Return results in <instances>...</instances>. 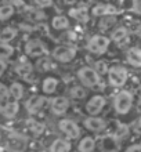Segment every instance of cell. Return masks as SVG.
<instances>
[{
    "label": "cell",
    "instance_id": "cell-1",
    "mask_svg": "<svg viewBox=\"0 0 141 152\" xmlns=\"http://www.w3.org/2000/svg\"><path fill=\"white\" fill-rule=\"evenodd\" d=\"M133 107V94L127 90H121L113 98V108L119 115H126Z\"/></svg>",
    "mask_w": 141,
    "mask_h": 152
},
{
    "label": "cell",
    "instance_id": "cell-2",
    "mask_svg": "<svg viewBox=\"0 0 141 152\" xmlns=\"http://www.w3.org/2000/svg\"><path fill=\"white\" fill-rule=\"evenodd\" d=\"M24 54L28 58H40L47 54V47L40 39H29L24 44Z\"/></svg>",
    "mask_w": 141,
    "mask_h": 152
},
{
    "label": "cell",
    "instance_id": "cell-3",
    "mask_svg": "<svg viewBox=\"0 0 141 152\" xmlns=\"http://www.w3.org/2000/svg\"><path fill=\"white\" fill-rule=\"evenodd\" d=\"M77 79L80 80V83L85 86V87H94L100 83V73L97 72L94 68H89V66H85V68H80L77 71Z\"/></svg>",
    "mask_w": 141,
    "mask_h": 152
},
{
    "label": "cell",
    "instance_id": "cell-4",
    "mask_svg": "<svg viewBox=\"0 0 141 152\" xmlns=\"http://www.w3.org/2000/svg\"><path fill=\"white\" fill-rule=\"evenodd\" d=\"M12 69L17 73V76H20L21 79H28L29 76L32 75L35 66L32 65V62L29 61V58L26 56H21L18 58H15Z\"/></svg>",
    "mask_w": 141,
    "mask_h": 152
},
{
    "label": "cell",
    "instance_id": "cell-5",
    "mask_svg": "<svg viewBox=\"0 0 141 152\" xmlns=\"http://www.w3.org/2000/svg\"><path fill=\"white\" fill-rule=\"evenodd\" d=\"M107 76H108V82L111 86L122 87L127 80V69L123 68V66H119V65H115V66L109 68Z\"/></svg>",
    "mask_w": 141,
    "mask_h": 152
},
{
    "label": "cell",
    "instance_id": "cell-6",
    "mask_svg": "<svg viewBox=\"0 0 141 152\" xmlns=\"http://www.w3.org/2000/svg\"><path fill=\"white\" fill-rule=\"evenodd\" d=\"M20 108H21L20 101L8 98V100L0 102V115H1L3 120H12L18 116Z\"/></svg>",
    "mask_w": 141,
    "mask_h": 152
},
{
    "label": "cell",
    "instance_id": "cell-7",
    "mask_svg": "<svg viewBox=\"0 0 141 152\" xmlns=\"http://www.w3.org/2000/svg\"><path fill=\"white\" fill-rule=\"evenodd\" d=\"M108 47H109V39L107 36H102V35L93 36L87 42V46H86L87 51L93 53V54H98V56L104 54L108 50Z\"/></svg>",
    "mask_w": 141,
    "mask_h": 152
},
{
    "label": "cell",
    "instance_id": "cell-8",
    "mask_svg": "<svg viewBox=\"0 0 141 152\" xmlns=\"http://www.w3.org/2000/svg\"><path fill=\"white\" fill-rule=\"evenodd\" d=\"M76 57V48L72 46H58L53 51V58L58 62H71Z\"/></svg>",
    "mask_w": 141,
    "mask_h": 152
},
{
    "label": "cell",
    "instance_id": "cell-9",
    "mask_svg": "<svg viewBox=\"0 0 141 152\" xmlns=\"http://www.w3.org/2000/svg\"><path fill=\"white\" fill-rule=\"evenodd\" d=\"M58 129L71 140H76L80 137V129L76 124V122L71 119H61L58 122Z\"/></svg>",
    "mask_w": 141,
    "mask_h": 152
},
{
    "label": "cell",
    "instance_id": "cell-10",
    "mask_svg": "<svg viewBox=\"0 0 141 152\" xmlns=\"http://www.w3.org/2000/svg\"><path fill=\"white\" fill-rule=\"evenodd\" d=\"M105 104H107V100H105V97L102 96H94L91 97L87 102H86V113L90 116H97L98 113L104 109Z\"/></svg>",
    "mask_w": 141,
    "mask_h": 152
},
{
    "label": "cell",
    "instance_id": "cell-11",
    "mask_svg": "<svg viewBox=\"0 0 141 152\" xmlns=\"http://www.w3.org/2000/svg\"><path fill=\"white\" fill-rule=\"evenodd\" d=\"M46 101L47 100L43 96H32L24 102V108L28 113L35 115V113L42 111V108L46 105Z\"/></svg>",
    "mask_w": 141,
    "mask_h": 152
},
{
    "label": "cell",
    "instance_id": "cell-12",
    "mask_svg": "<svg viewBox=\"0 0 141 152\" xmlns=\"http://www.w3.org/2000/svg\"><path fill=\"white\" fill-rule=\"evenodd\" d=\"M6 87H7L8 96H10L11 100L20 101L25 97V86L21 82H18V80H12L11 83L8 86H6Z\"/></svg>",
    "mask_w": 141,
    "mask_h": 152
},
{
    "label": "cell",
    "instance_id": "cell-13",
    "mask_svg": "<svg viewBox=\"0 0 141 152\" xmlns=\"http://www.w3.org/2000/svg\"><path fill=\"white\" fill-rule=\"evenodd\" d=\"M83 123H85V127L90 132H102L107 127V122L97 116H89L87 119L83 120Z\"/></svg>",
    "mask_w": 141,
    "mask_h": 152
},
{
    "label": "cell",
    "instance_id": "cell-14",
    "mask_svg": "<svg viewBox=\"0 0 141 152\" xmlns=\"http://www.w3.org/2000/svg\"><path fill=\"white\" fill-rule=\"evenodd\" d=\"M69 108V100L65 97H57L51 101V112L54 115H62L68 111Z\"/></svg>",
    "mask_w": 141,
    "mask_h": 152
},
{
    "label": "cell",
    "instance_id": "cell-15",
    "mask_svg": "<svg viewBox=\"0 0 141 152\" xmlns=\"http://www.w3.org/2000/svg\"><path fill=\"white\" fill-rule=\"evenodd\" d=\"M17 12V8L12 3H0V24H4L10 21Z\"/></svg>",
    "mask_w": 141,
    "mask_h": 152
},
{
    "label": "cell",
    "instance_id": "cell-16",
    "mask_svg": "<svg viewBox=\"0 0 141 152\" xmlns=\"http://www.w3.org/2000/svg\"><path fill=\"white\" fill-rule=\"evenodd\" d=\"M91 14L96 17L115 15V14H118V8L112 4H96L91 10Z\"/></svg>",
    "mask_w": 141,
    "mask_h": 152
},
{
    "label": "cell",
    "instance_id": "cell-17",
    "mask_svg": "<svg viewBox=\"0 0 141 152\" xmlns=\"http://www.w3.org/2000/svg\"><path fill=\"white\" fill-rule=\"evenodd\" d=\"M25 126H26L29 133H32V136L37 137L40 134H43V132H45V124L36 119H28L25 122Z\"/></svg>",
    "mask_w": 141,
    "mask_h": 152
},
{
    "label": "cell",
    "instance_id": "cell-18",
    "mask_svg": "<svg viewBox=\"0 0 141 152\" xmlns=\"http://www.w3.org/2000/svg\"><path fill=\"white\" fill-rule=\"evenodd\" d=\"M126 60L132 66H136V68H140L141 66V50L140 48H130L129 51L126 53Z\"/></svg>",
    "mask_w": 141,
    "mask_h": 152
},
{
    "label": "cell",
    "instance_id": "cell-19",
    "mask_svg": "<svg viewBox=\"0 0 141 152\" xmlns=\"http://www.w3.org/2000/svg\"><path fill=\"white\" fill-rule=\"evenodd\" d=\"M58 79L54 77V76H47L45 80H43V83H42V91L45 93V94H53V93L57 90L58 87Z\"/></svg>",
    "mask_w": 141,
    "mask_h": 152
},
{
    "label": "cell",
    "instance_id": "cell-20",
    "mask_svg": "<svg viewBox=\"0 0 141 152\" xmlns=\"http://www.w3.org/2000/svg\"><path fill=\"white\" fill-rule=\"evenodd\" d=\"M15 54V48L11 46V43H6V42H0V60L7 61L11 60Z\"/></svg>",
    "mask_w": 141,
    "mask_h": 152
},
{
    "label": "cell",
    "instance_id": "cell-21",
    "mask_svg": "<svg viewBox=\"0 0 141 152\" xmlns=\"http://www.w3.org/2000/svg\"><path fill=\"white\" fill-rule=\"evenodd\" d=\"M50 152H71V142L62 138H57L50 145Z\"/></svg>",
    "mask_w": 141,
    "mask_h": 152
},
{
    "label": "cell",
    "instance_id": "cell-22",
    "mask_svg": "<svg viewBox=\"0 0 141 152\" xmlns=\"http://www.w3.org/2000/svg\"><path fill=\"white\" fill-rule=\"evenodd\" d=\"M69 15L75 18L79 22H87L89 21V10L85 7H77V8H71L69 10Z\"/></svg>",
    "mask_w": 141,
    "mask_h": 152
},
{
    "label": "cell",
    "instance_id": "cell-23",
    "mask_svg": "<svg viewBox=\"0 0 141 152\" xmlns=\"http://www.w3.org/2000/svg\"><path fill=\"white\" fill-rule=\"evenodd\" d=\"M94 149H96V141L91 137L82 138L79 145H77V151L79 152H93Z\"/></svg>",
    "mask_w": 141,
    "mask_h": 152
},
{
    "label": "cell",
    "instance_id": "cell-24",
    "mask_svg": "<svg viewBox=\"0 0 141 152\" xmlns=\"http://www.w3.org/2000/svg\"><path fill=\"white\" fill-rule=\"evenodd\" d=\"M51 26L56 31H62L69 26V20L65 15H56L51 20Z\"/></svg>",
    "mask_w": 141,
    "mask_h": 152
},
{
    "label": "cell",
    "instance_id": "cell-25",
    "mask_svg": "<svg viewBox=\"0 0 141 152\" xmlns=\"http://www.w3.org/2000/svg\"><path fill=\"white\" fill-rule=\"evenodd\" d=\"M127 36H129L127 29H126L125 26H121V28H116L111 33V40H113V42H116V43L121 44L122 42L127 40Z\"/></svg>",
    "mask_w": 141,
    "mask_h": 152
},
{
    "label": "cell",
    "instance_id": "cell-26",
    "mask_svg": "<svg viewBox=\"0 0 141 152\" xmlns=\"http://www.w3.org/2000/svg\"><path fill=\"white\" fill-rule=\"evenodd\" d=\"M118 142H116V138L113 136L111 137H105L104 140H102V142H101V145H102V149L107 152H113L115 149H116L118 147Z\"/></svg>",
    "mask_w": 141,
    "mask_h": 152
},
{
    "label": "cell",
    "instance_id": "cell-27",
    "mask_svg": "<svg viewBox=\"0 0 141 152\" xmlns=\"http://www.w3.org/2000/svg\"><path fill=\"white\" fill-rule=\"evenodd\" d=\"M35 68H37L40 72H46V71H48V69L53 68L51 61L48 60L46 56L45 57H40V58H39V61L36 62V65H35Z\"/></svg>",
    "mask_w": 141,
    "mask_h": 152
},
{
    "label": "cell",
    "instance_id": "cell-28",
    "mask_svg": "<svg viewBox=\"0 0 141 152\" xmlns=\"http://www.w3.org/2000/svg\"><path fill=\"white\" fill-rule=\"evenodd\" d=\"M69 94L72 98H76V100H80V98H85L86 94H87V90L82 86H73L71 90H69Z\"/></svg>",
    "mask_w": 141,
    "mask_h": 152
},
{
    "label": "cell",
    "instance_id": "cell-29",
    "mask_svg": "<svg viewBox=\"0 0 141 152\" xmlns=\"http://www.w3.org/2000/svg\"><path fill=\"white\" fill-rule=\"evenodd\" d=\"M26 17H28L29 21H39L42 18H45V14L42 11H39V10H29L26 12Z\"/></svg>",
    "mask_w": 141,
    "mask_h": 152
},
{
    "label": "cell",
    "instance_id": "cell-30",
    "mask_svg": "<svg viewBox=\"0 0 141 152\" xmlns=\"http://www.w3.org/2000/svg\"><path fill=\"white\" fill-rule=\"evenodd\" d=\"M116 22V18L113 15H105V18L101 20V28H109V26H112L113 24Z\"/></svg>",
    "mask_w": 141,
    "mask_h": 152
},
{
    "label": "cell",
    "instance_id": "cell-31",
    "mask_svg": "<svg viewBox=\"0 0 141 152\" xmlns=\"http://www.w3.org/2000/svg\"><path fill=\"white\" fill-rule=\"evenodd\" d=\"M129 134V127L125 124H118L116 132H115V137H125Z\"/></svg>",
    "mask_w": 141,
    "mask_h": 152
},
{
    "label": "cell",
    "instance_id": "cell-32",
    "mask_svg": "<svg viewBox=\"0 0 141 152\" xmlns=\"http://www.w3.org/2000/svg\"><path fill=\"white\" fill-rule=\"evenodd\" d=\"M8 71V62L4 60H0V80L3 79V76L7 73Z\"/></svg>",
    "mask_w": 141,
    "mask_h": 152
},
{
    "label": "cell",
    "instance_id": "cell-33",
    "mask_svg": "<svg viewBox=\"0 0 141 152\" xmlns=\"http://www.w3.org/2000/svg\"><path fill=\"white\" fill-rule=\"evenodd\" d=\"M96 66H97V72L100 73H108V71L109 69H107V64H105V62H102V61H100V62H97L96 64Z\"/></svg>",
    "mask_w": 141,
    "mask_h": 152
},
{
    "label": "cell",
    "instance_id": "cell-34",
    "mask_svg": "<svg viewBox=\"0 0 141 152\" xmlns=\"http://www.w3.org/2000/svg\"><path fill=\"white\" fill-rule=\"evenodd\" d=\"M33 1H35L36 6H39V7H42V8L50 7L53 4V0H33Z\"/></svg>",
    "mask_w": 141,
    "mask_h": 152
},
{
    "label": "cell",
    "instance_id": "cell-35",
    "mask_svg": "<svg viewBox=\"0 0 141 152\" xmlns=\"http://www.w3.org/2000/svg\"><path fill=\"white\" fill-rule=\"evenodd\" d=\"M125 152H141V144H133V145H130V147L126 149Z\"/></svg>",
    "mask_w": 141,
    "mask_h": 152
},
{
    "label": "cell",
    "instance_id": "cell-36",
    "mask_svg": "<svg viewBox=\"0 0 141 152\" xmlns=\"http://www.w3.org/2000/svg\"><path fill=\"white\" fill-rule=\"evenodd\" d=\"M1 122H3V118H1V115H0V123H1Z\"/></svg>",
    "mask_w": 141,
    "mask_h": 152
},
{
    "label": "cell",
    "instance_id": "cell-37",
    "mask_svg": "<svg viewBox=\"0 0 141 152\" xmlns=\"http://www.w3.org/2000/svg\"><path fill=\"white\" fill-rule=\"evenodd\" d=\"M140 94H141V86H140Z\"/></svg>",
    "mask_w": 141,
    "mask_h": 152
},
{
    "label": "cell",
    "instance_id": "cell-38",
    "mask_svg": "<svg viewBox=\"0 0 141 152\" xmlns=\"http://www.w3.org/2000/svg\"><path fill=\"white\" fill-rule=\"evenodd\" d=\"M140 126H141V119H140Z\"/></svg>",
    "mask_w": 141,
    "mask_h": 152
}]
</instances>
